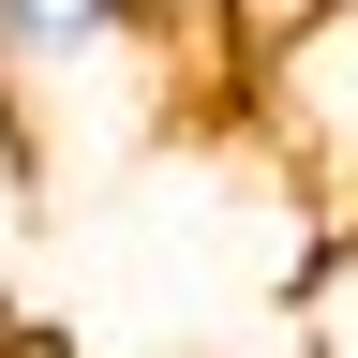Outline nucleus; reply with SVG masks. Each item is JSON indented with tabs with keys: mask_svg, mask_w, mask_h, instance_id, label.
Listing matches in <instances>:
<instances>
[{
	"mask_svg": "<svg viewBox=\"0 0 358 358\" xmlns=\"http://www.w3.org/2000/svg\"><path fill=\"white\" fill-rule=\"evenodd\" d=\"M179 45L164 0H0V90L30 105V134L60 150V120L90 90H134L150 105V60Z\"/></svg>",
	"mask_w": 358,
	"mask_h": 358,
	"instance_id": "1",
	"label": "nucleus"
},
{
	"mask_svg": "<svg viewBox=\"0 0 358 358\" xmlns=\"http://www.w3.org/2000/svg\"><path fill=\"white\" fill-rule=\"evenodd\" d=\"M0 329H15V313H0Z\"/></svg>",
	"mask_w": 358,
	"mask_h": 358,
	"instance_id": "8",
	"label": "nucleus"
},
{
	"mask_svg": "<svg viewBox=\"0 0 358 358\" xmlns=\"http://www.w3.org/2000/svg\"><path fill=\"white\" fill-rule=\"evenodd\" d=\"M239 105H254V134H268V150L299 164V224L358 209V0H343L329 30H299L284 60L239 90Z\"/></svg>",
	"mask_w": 358,
	"mask_h": 358,
	"instance_id": "2",
	"label": "nucleus"
},
{
	"mask_svg": "<svg viewBox=\"0 0 358 358\" xmlns=\"http://www.w3.org/2000/svg\"><path fill=\"white\" fill-rule=\"evenodd\" d=\"M329 15H343V0H224V15H209V45H194V60L224 75V105H239V90H254L268 60H284V45H299V30H329Z\"/></svg>",
	"mask_w": 358,
	"mask_h": 358,
	"instance_id": "4",
	"label": "nucleus"
},
{
	"mask_svg": "<svg viewBox=\"0 0 358 358\" xmlns=\"http://www.w3.org/2000/svg\"><path fill=\"white\" fill-rule=\"evenodd\" d=\"M284 329H299V358H358V209L299 224V284H284Z\"/></svg>",
	"mask_w": 358,
	"mask_h": 358,
	"instance_id": "3",
	"label": "nucleus"
},
{
	"mask_svg": "<svg viewBox=\"0 0 358 358\" xmlns=\"http://www.w3.org/2000/svg\"><path fill=\"white\" fill-rule=\"evenodd\" d=\"M30 209H45V134H30V105H15V90H0V284H15Z\"/></svg>",
	"mask_w": 358,
	"mask_h": 358,
	"instance_id": "5",
	"label": "nucleus"
},
{
	"mask_svg": "<svg viewBox=\"0 0 358 358\" xmlns=\"http://www.w3.org/2000/svg\"><path fill=\"white\" fill-rule=\"evenodd\" d=\"M0 358H60V343H30V329H0Z\"/></svg>",
	"mask_w": 358,
	"mask_h": 358,
	"instance_id": "7",
	"label": "nucleus"
},
{
	"mask_svg": "<svg viewBox=\"0 0 358 358\" xmlns=\"http://www.w3.org/2000/svg\"><path fill=\"white\" fill-rule=\"evenodd\" d=\"M164 15H179V30H194V45H209V15H224V0H164Z\"/></svg>",
	"mask_w": 358,
	"mask_h": 358,
	"instance_id": "6",
	"label": "nucleus"
}]
</instances>
